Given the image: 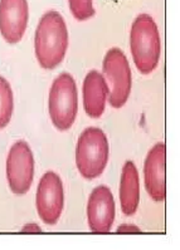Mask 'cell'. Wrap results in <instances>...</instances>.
<instances>
[{
    "instance_id": "cell-15",
    "label": "cell",
    "mask_w": 180,
    "mask_h": 250,
    "mask_svg": "<svg viewBox=\"0 0 180 250\" xmlns=\"http://www.w3.org/2000/svg\"><path fill=\"white\" fill-rule=\"evenodd\" d=\"M129 231L140 232V229H139V228H136V227H130V225H125V227H120L117 229V232H129Z\"/></svg>"
},
{
    "instance_id": "cell-8",
    "label": "cell",
    "mask_w": 180,
    "mask_h": 250,
    "mask_svg": "<svg viewBox=\"0 0 180 250\" xmlns=\"http://www.w3.org/2000/svg\"><path fill=\"white\" fill-rule=\"evenodd\" d=\"M90 229L93 232L106 234L111 230L115 220V200L107 186L93 188L87 206Z\"/></svg>"
},
{
    "instance_id": "cell-1",
    "label": "cell",
    "mask_w": 180,
    "mask_h": 250,
    "mask_svg": "<svg viewBox=\"0 0 180 250\" xmlns=\"http://www.w3.org/2000/svg\"><path fill=\"white\" fill-rule=\"evenodd\" d=\"M36 56L45 69H53L62 62L68 47V32L65 19L50 10L41 18L36 30Z\"/></svg>"
},
{
    "instance_id": "cell-6",
    "label": "cell",
    "mask_w": 180,
    "mask_h": 250,
    "mask_svg": "<svg viewBox=\"0 0 180 250\" xmlns=\"http://www.w3.org/2000/svg\"><path fill=\"white\" fill-rule=\"evenodd\" d=\"M34 176V159L25 141L15 142L6 159V177L9 188L14 194L28 192Z\"/></svg>"
},
{
    "instance_id": "cell-11",
    "label": "cell",
    "mask_w": 180,
    "mask_h": 250,
    "mask_svg": "<svg viewBox=\"0 0 180 250\" xmlns=\"http://www.w3.org/2000/svg\"><path fill=\"white\" fill-rule=\"evenodd\" d=\"M107 93L104 76L97 71L90 72L83 82V107L90 117L98 118L102 116Z\"/></svg>"
},
{
    "instance_id": "cell-14",
    "label": "cell",
    "mask_w": 180,
    "mask_h": 250,
    "mask_svg": "<svg viewBox=\"0 0 180 250\" xmlns=\"http://www.w3.org/2000/svg\"><path fill=\"white\" fill-rule=\"evenodd\" d=\"M69 9L77 21H86L95 15L92 0H68Z\"/></svg>"
},
{
    "instance_id": "cell-2",
    "label": "cell",
    "mask_w": 180,
    "mask_h": 250,
    "mask_svg": "<svg viewBox=\"0 0 180 250\" xmlns=\"http://www.w3.org/2000/svg\"><path fill=\"white\" fill-rule=\"evenodd\" d=\"M130 47L136 68L149 74L157 68L160 58V36L157 23L149 14H140L134 21Z\"/></svg>"
},
{
    "instance_id": "cell-4",
    "label": "cell",
    "mask_w": 180,
    "mask_h": 250,
    "mask_svg": "<svg viewBox=\"0 0 180 250\" xmlns=\"http://www.w3.org/2000/svg\"><path fill=\"white\" fill-rule=\"evenodd\" d=\"M50 120L61 131L69 130L78 109V94L73 77L68 73L59 74L54 80L48 100Z\"/></svg>"
},
{
    "instance_id": "cell-5",
    "label": "cell",
    "mask_w": 180,
    "mask_h": 250,
    "mask_svg": "<svg viewBox=\"0 0 180 250\" xmlns=\"http://www.w3.org/2000/svg\"><path fill=\"white\" fill-rule=\"evenodd\" d=\"M104 80L110 104L113 108H121L131 92V69L121 49L111 48L105 56Z\"/></svg>"
},
{
    "instance_id": "cell-10",
    "label": "cell",
    "mask_w": 180,
    "mask_h": 250,
    "mask_svg": "<svg viewBox=\"0 0 180 250\" xmlns=\"http://www.w3.org/2000/svg\"><path fill=\"white\" fill-rule=\"evenodd\" d=\"M27 0H0V33L12 44L21 42L28 24Z\"/></svg>"
},
{
    "instance_id": "cell-12",
    "label": "cell",
    "mask_w": 180,
    "mask_h": 250,
    "mask_svg": "<svg viewBox=\"0 0 180 250\" xmlns=\"http://www.w3.org/2000/svg\"><path fill=\"white\" fill-rule=\"evenodd\" d=\"M120 201L125 215L131 216L135 214L140 203V183L139 172L133 161H126L122 167Z\"/></svg>"
},
{
    "instance_id": "cell-16",
    "label": "cell",
    "mask_w": 180,
    "mask_h": 250,
    "mask_svg": "<svg viewBox=\"0 0 180 250\" xmlns=\"http://www.w3.org/2000/svg\"><path fill=\"white\" fill-rule=\"evenodd\" d=\"M23 232L25 231H34V232H41V228L37 227V225H34V224H32V225H27V227H24L23 230H22Z\"/></svg>"
},
{
    "instance_id": "cell-9",
    "label": "cell",
    "mask_w": 180,
    "mask_h": 250,
    "mask_svg": "<svg viewBox=\"0 0 180 250\" xmlns=\"http://www.w3.org/2000/svg\"><path fill=\"white\" fill-rule=\"evenodd\" d=\"M166 147L164 142H159L149 151L145 160L144 175L145 188L154 201H164L166 195L165 181Z\"/></svg>"
},
{
    "instance_id": "cell-13",
    "label": "cell",
    "mask_w": 180,
    "mask_h": 250,
    "mask_svg": "<svg viewBox=\"0 0 180 250\" xmlns=\"http://www.w3.org/2000/svg\"><path fill=\"white\" fill-rule=\"evenodd\" d=\"M13 113V92L8 81L0 77V130L8 126Z\"/></svg>"
},
{
    "instance_id": "cell-3",
    "label": "cell",
    "mask_w": 180,
    "mask_h": 250,
    "mask_svg": "<svg viewBox=\"0 0 180 250\" xmlns=\"http://www.w3.org/2000/svg\"><path fill=\"white\" fill-rule=\"evenodd\" d=\"M109 155V141L101 128L89 127L81 133L77 142L76 164L85 179L100 176L106 167Z\"/></svg>"
},
{
    "instance_id": "cell-7",
    "label": "cell",
    "mask_w": 180,
    "mask_h": 250,
    "mask_svg": "<svg viewBox=\"0 0 180 250\" xmlns=\"http://www.w3.org/2000/svg\"><path fill=\"white\" fill-rule=\"evenodd\" d=\"M63 186L61 177L48 171L42 176L37 188V211L48 225H53L61 218L63 210Z\"/></svg>"
}]
</instances>
